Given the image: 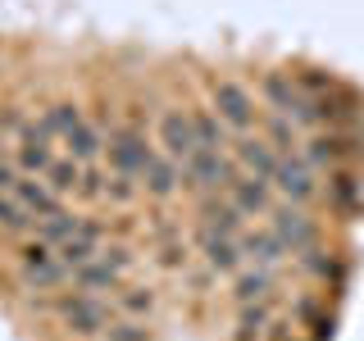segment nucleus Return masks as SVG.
Masks as SVG:
<instances>
[{
    "label": "nucleus",
    "mask_w": 364,
    "mask_h": 341,
    "mask_svg": "<svg viewBox=\"0 0 364 341\" xmlns=\"http://www.w3.org/2000/svg\"><path fill=\"white\" fill-rule=\"evenodd\" d=\"M259 100H264V105H269L273 114H287L296 128H310V132L323 128V123H318L314 100L305 96L301 82H296L291 73H282V68H269V73L259 77Z\"/></svg>",
    "instance_id": "f257e3e1"
},
{
    "label": "nucleus",
    "mask_w": 364,
    "mask_h": 341,
    "mask_svg": "<svg viewBox=\"0 0 364 341\" xmlns=\"http://www.w3.org/2000/svg\"><path fill=\"white\" fill-rule=\"evenodd\" d=\"M18 278H23V287H32V291H60L73 282V273L64 269V259L55 255V246L50 242H28L18 250Z\"/></svg>",
    "instance_id": "f03ea898"
},
{
    "label": "nucleus",
    "mask_w": 364,
    "mask_h": 341,
    "mask_svg": "<svg viewBox=\"0 0 364 341\" xmlns=\"http://www.w3.org/2000/svg\"><path fill=\"white\" fill-rule=\"evenodd\" d=\"M210 109L219 114V119H223L237 136H242V132H255V119H259L255 91L242 87L237 77H210Z\"/></svg>",
    "instance_id": "7ed1b4c3"
},
{
    "label": "nucleus",
    "mask_w": 364,
    "mask_h": 341,
    "mask_svg": "<svg viewBox=\"0 0 364 341\" xmlns=\"http://www.w3.org/2000/svg\"><path fill=\"white\" fill-rule=\"evenodd\" d=\"M55 314H60V323L68 328L73 337H100L109 328V318H114V310L100 296H91V291H64L60 301H55Z\"/></svg>",
    "instance_id": "20e7f679"
},
{
    "label": "nucleus",
    "mask_w": 364,
    "mask_h": 341,
    "mask_svg": "<svg viewBox=\"0 0 364 341\" xmlns=\"http://www.w3.org/2000/svg\"><path fill=\"white\" fill-rule=\"evenodd\" d=\"M155 155V141L146 136V128H136V123H114L105 132V159L114 173H136L141 178L146 159Z\"/></svg>",
    "instance_id": "39448f33"
},
{
    "label": "nucleus",
    "mask_w": 364,
    "mask_h": 341,
    "mask_svg": "<svg viewBox=\"0 0 364 341\" xmlns=\"http://www.w3.org/2000/svg\"><path fill=\"white\" fill-rule=\"evenodd\" d=\"M237 173H242V168H237L232 151H196L182 164V187L210 196V191H228L237 182Z\"/></svg>",
    "instance_id": "423d86ee"
},
{
    "label": "nucleus",
    "mask_w": 364,
    "mask_h": 341,
    "mask_svg": "<svg viewBox=\"0 0 364 341\" xmlns=\"http://www.w3.org/2000/svg\"><path fill=\"white\" fill-rule=\"evenodd\" d=\"M132 259H136V255H132L128 246H100V255L91 259V264L73 269V287H77V291H91V296L114 291L123 278H128Z\"/></svg>",
    "instance_id": "0eeeda50"
},
{
    "label": "nucleus",
    "mask_w": 364,
    "mask_h": 341,
    "mask_svg": "<svg viewBox=\"0 0 364 341\" xmlns=\"http://www.w3.org/2000/svg\"><path fill=\"white\" fill-rule=\"evenodd\" d=\"M269 227L278 232V242L287 246V255H301V250L318 246V219L310 214V205L278 200V205L269 210Z\"/></svg>",
    "instance_id": "6e6552de"
},
{
    "label": "nucleus",
    "mask_w": 364,
    "mask_h": 341,
    "mask_svg": "<svg viewBox=\"0 0 364 341\" xmlns=\"http://www.w3.org/2000/svg\"><path fill=\"white\" fill-rule=\"evenodd\" d=\"M55 141H60V136L50 132L46 114L28 119V128H23V132H18V141H14V164H18V173H28V178H46V168L55 164Z\"/></svg>",
    "instance_id": "1a4fd4ad"
},
{
    "label": "nucleus",
    "mask_w": 364,
    "mask_h": 341,
    "mask_svg": "<svg viewBox=\"0 0 364 341\" xmlns=\"http://www.w3.org/2000/svg\"><path fill=\"white\" fill-rule=\"evenodd\" d=\"M360 151L364 146H360V136L350 128H328V132H314L310 141H301L305 164H314V168H341V164H350Z\"/></svg>",
    "instance_id": "9d476101"
},
{
    "label": "nucleus",
    "mask_w": 364,
    "mask_h": 341,
    "mask_svg": "<svg viewBox=\"0 0 364 341\" xmlns=\"http://www.w3.org/2000/svg\"><path fill=\"white\" fill-rule=\"evenodd\" d=\"M155 146H159V155H168L173 164H187V159L196 155L191 114H187V109H178V105L159 109V119H155Z\"/></svg>",
    "instance_id": "9b49d317"
},
{
    "label": "nucleus",
    "mask_w": 364,
    "mask_h": 341,
    "mask_svg": "<svg viewBox=\"0 0 364 341\" xmlns=\"http://www.w3.org/2000/svg\"><path fill=\"white\" fill-rule=\"evenodd\" d=\"M273 191L278 200H291V205H314L318 200V178H314V164H305V155H282L278 159V173H273Z\"/></svg>",
    "instance_id": "f8f14e48"
},
{
    "label": "nucleus",
    "mask_w": 364,
    "mask_h": 341,
    "mask_svg": "<svg viewBox=\"0 0 364 341\" xmlns=\"http://www.w3.org/2000/svg\"><path fill=\"white\" fill-rule=\"evenodd\" d=\"M196 250H200V264L214 273V278H232L237 269L246 264L242 242L228 232H214V227H196Z\"/></svg>",
    "instance_id": "ddd939ff"
},
{
    "label": "nucleus",
    "mask_w": 364,
    "mask_h": 341,
    "mask_svg": "<svg viewBox=\"0 0 364 341\" xmlns=\"http://www.w3.org/2000/svg\"><path fill=\"white\" fill-rule=\"evenodd\" d=\"M228 200L246 214V219H269V210L278 205V191H273L269 178H255V173H237V182L228 187Z\"/></svg>",
    "instance_id": "4468645a"
},
{
    "label": "nucleus",
    "mask_w": 364,
    "mask_h": 341,
    "mask_svg": "<svg viewBox=\"0 0 364 341\" xmlns=\"http://www.w3.org/2000/svg\"><path fill=\"white\" fill-rule=\"evenodd\" d=\"M232 159H237V168H242V173H255V178H269V182H273L282 155L273 151V146H269L259 132H242V136L232 141Z\"/></svg>",
    "instance_id": "2eb2a0df"
},
{
    "label": "nucleus",
    "mask_w": 364,
    "mask_h": 341,
    "mask_svg": "<svg viewBox=\"0 0 364 341\" xmlns=\"http://www.w3.org/2000/svg\"><path fill=\"white\" fill-rule=\"evenodd\" d=\"M314 109H318V123H323V128H355V119L364 114V100L350 87L337 82L328 96H314Z\"/></svg>",
    "instance_id": "dca6fc26"
},
{
    "label": "nucleus",
    "mask_w": 364,
    "mask_h": 341,
    "mask_svg": "<svg viewBox=\"0 0 364 341\" xmlns=\"http://www.w3.org/2000/svg\"><path fill=\"white\" fill-rule=\"evenodd\" d=\"M141 191L151 200H173L178 191H182V164H173L168 155H151L146 159V168H141Z\"/></svg>",
    "instance_id": "f3484780"
},
{
    "label": "nucleus",
    "mask_w": 364,
    "mask_h": 341,
    "mask_svg": "<svg viewBox=\"0 0 364 341\" xmlns=\"http://www.w3.org/2000/svg\"><path fill=\"white\" fill-rule=\"evenodd\" d=\"M196 219H200V227H214V232H228V237H242V227H246V214L237 210V205L228 200L223 191H210V196H200Z\"/></svg>",
    "instance_id": "a211bd4d"
},
{
    "label": "nucleus",
    "mask_w": 364,
    "mask_h": 341,
    "mask_svg": "<svg viewBox=\"0 0 364 341\" xmlns=\"http://www.w3.org/2000/svg\"><path fill=\"white\" fill-rule=\"evenodd\" d=\"M242 255L250 259V264H259V269H278L282 259H287V246L278 242V232L273 227H242Z\"/></svg>",
    "instance_id": "6ab92c4d"
},
{
    "label": "nucleus",
    "mask_w": 364,
    "mask_h": 341,
    "mask_svg": "<svg viewBox=\"0 0 364 341\" xmlns=\"http://www.w3.org/2000/svg\"><path fill=\"white\" fill-rule=\"evenodd\" d=\"M55 255L64 259V269L73 273V269H82V264H91V259L100 255V227L91 223V219H82V227H77L68 242H60L55 246Z\"/></svg>",
    "instance_id": "aec40b11"
},
{
    "label": "nucleus",
    "mask_w": 364,
    "mask_h": 341,
    "mask_svg": "<svg viewBox=\"0 0 364 341\" xmlns=\"http://www.w3.org/2000/svg\"><path fill=\"white\" fill-rule=\"evenodd\" d=\"M191 114V132H196V151H232V128L219 119L214 109H187Z\"/></svg>",
    "instance_id": "412c9836"
},
{
    "label": "nucleus",
    "mask_w": 364,
    "mask_h": 341,
    "mask_svg": "<svg viewBox=\"0 0 364 341\" xmlns=\"http://www.w3.org/2000/svg\"><path fill=\"white\" fill-rule=\"evenodd\" d=\"M60 141H64V155H73L77 164H96V159L105 155V132H100L96 123H87V119L73 123Z\"/></svg>",
    "instance_id": "4be33fe9"
},
{
    "label": "nucleus",
    "mask_w": 364,
    "mask_h": 341,
    "mask_svg": "<svg viewBox=\"0 0 364 341\" xmlns=\"http://www.w3.org/2000/svg\"><path fill=\"white\" fill-rule=\"evenodd\" d=\"M155 305H159V296H155V287H146V282L123 278L119 287H114V314H123V318H151Z\"/></svg>",
    "instance_id": "5701e85b"
},
{
    "label": "nucleus",
    "mask_w": 364,
    "mask_h": 341,
    "mask_svg": "<svg viewBox=\"0 0 364 341\" xmlns=\"http://www.w3.org/2000/svg\"><path fill=\"white\" fill-rule=\"evenodd\" d=\"M14 196H18V205L32 214V219H46V214L64 210V200L55 196L50 187H46V178H28V173H18V182H14Z\"/></svg>",
    "instance_id": "b1692460"
},
{
    "label": "nucleus",
    "mask_w": 364,
    "mask_h": 341,
    "mask_svg": "<svg viewBox=\"0 0 364 341\" xmlns=\"http://www.w3.org/2000/svg\"><path fill=\"white\" fill-rule=\"evenodd\" d=\"M269 291H273V269H237L232 273V305H255V301H269Z\"/></svg>",
    "instance_id": "393cba45"
},
{
    "label": "nucleus",
    "mask_w": 364,
    "mask_h": 341,
    "mask_svg": "<svg viewBox=\"0 0 364 341\" xmlns=\"http://www.w3.org/2000/svg\"><path fill=\"white\" fill-rule=\"evenodd\" d=\"M82 168H87V164H77L73 155H55V164L46 168V187H50L60 200L77 196V182H82Z\"/></svg>",
    "instance_id": "a878e982"
},
{
    "label": "nucleus",
    "mask_w": 364,
    "mask_h": 341,
    "mask_svg": "<svg viewBox=\"0 0 364 341\" xmlns=\"http://www.w3.org/2000/svg\"><path fill=\"white\" fill-rule=\"evenodd\" d=\"M264 328H273V310L269 301H255V305H237V332L232 341H259Z\"/></svg>",
    "instance_id": "bb28decb"
},
{
    "label": "nucleus",
    "mask_w": 364,
    "mask_h": 341,
    "mask_svg": "<svg viewBox=\"0 0 364 341\" xmlns=\"http://www.w3.org/2000/svg\"><path fill=\"white\" fill-rule=\"evenodd\" d=\"M259 136H264V141H269L278 155H296V151H301V128H296L287 114H273V109H269L264 132H259Z\"/></svg>",
    "instance_id": "cd10ccee"
},
{
    "label": "nucleus",
    "mask_w": 364,
    "mask_h": 341,
    "mask_svg": "<svg viewBox=\"0 0 364 341\" xmlns=\"http://www.w3.org/2000/svg\"><path fill=\"white\" fill-rule=\"evenodd\" d=\"M37 227V237L41 242H50V246H60V242H68V237L82 227V219H73V214H64V210H55V214H46V219H37L32 223Z\"/></svg>",
    "instance_id": "c85d7f7f"
},
{
    "label": "nucleus",
    "mask_w": 364,
    "mask_h": 341,
    "mask_svg": "<svg viewBox=\"0 0 364 341\" xmlns=\"http://www.w3.org/2000/svg\"><path fill=\"white\" fill-rule=\"evenodd\" d=\"M32 214L18 205V196L14 191H0V232H14V237H23V232H32Z\"/></svg>",
    "instance_id": "c756f323"
},
{
    "label": "nucleus",
    "mask_w": 364,
    "mask_h": 341,
    "mask_svg": "<svg viewBox=\"0 0 364 341\" xmlns=\"http://www.w3.org/2000/svg\"><path fill=\"white\" fill-rule=\"evenodd\" d=\"M136 196H141V178L136 173H105V200L109 205H132Z\"/></svg>",
    "instance_id": "7c9ffc66"
},
{
    "label": "nucleus",
    "mask_w": 364,
    "mask_h": 341,
    "mask_svg": "<svg viewBox=\"0 0 364 341\" xmlns=\"http://www.w3.org/2000/svg\"><path fill=\"white\" fill-rule=\"evenodd\" d=\"M100 337H105V341H151V328H146V318H123V314H114L109 328H105Z\"/></svg>",
    "instance_id": "2f4dec72"
},
{
    "label": "nucleus",
    "mask_w": 364,
    "mask_h": 341,
    "mask_svg": "<svg viewBox=\"0 0 364 341\" xmlns=\"http://www.w3.org/2000/svg\"><path fill=\"white\" fill-rule=\"evenodd\" d=\"M296 77V82H301V91H305V96H328V91H333L337 87V77L333 73H323V68H305V73H291Z\"/></svg>",
    "instance_id": "473e14b6"
},
{
    "label": "nucleus",
    "mask_w": 364,
    "mask_h": 341,
    "mask_svg": "<svg viewBox=\"0 0 364 341\" xmlns=\"http://www.w3.org/2000/svg\"><path fill=\"white\" fill-rule=\"evenodd\" d=\"M73 200H105V173L96 164L82 168V182H77V196Z\"/></svg>",
    "instance_id": "72a5a7b5"
},
{
    "label": "nucleus",
    "mask_w": 364,
    "mask_h": 341,
    "mask_svg": "<svg viewBox=\"0 0 364 341\" xmlns=\"http://www.w3.org/2000/svg\"><path fill=\"white\" fill-rule=\"evenodd\" d=\"M23 128H28V119H23L18 105H5V109H0V141H18Z\"/></svg>",
    "instance_id": "f704fd0d"
},
{
    "label": "nucleus",
    "mask_w": 364,
    "mask_h": 341,
    "mask_svg": "<svg viewBox=\"0 0 364 341\" xmlns=\"http://www.w3.org/2000/svg\"><path fill=\"white\" fill-rule=\"evenodd\" d=\"M159 264H164V269H187V264H191V246H187V242L159 246Z\"/></svg>",
    "instance_id": "c9c22d12"
},
{
    "label": "nucleus",
    "mask_w": 364,
    "mask_h": 341,
    "mask_svg": "<svg viewBox=\"0 0 364 341\" xmlns=\"http://www.w3.org/2000/svg\"><path fill=\"white\" fill-rule=\"evenodd\" d=\"M14 182H18L14 151H5V141H0V191H14Z\"/></svg>",
    "instance_id": "e433bc0d"
},
{
    "label": "nucleus",
    "mask_w": 364,
    "mask_h": 341,
    "mask_svg": "<svg viewBox=\"0 0 364 341\" xmlns=\"http://www.w3.org/2000/svg\"><path fill=\"white\" fill-rule=\"evenodd\" d=\"M355 196H360L355 178H350V173H337V182H333V200H337V205H350Z\"/></svg>",
    "instance_id": "4c0bfd02"
}]
</instances>
